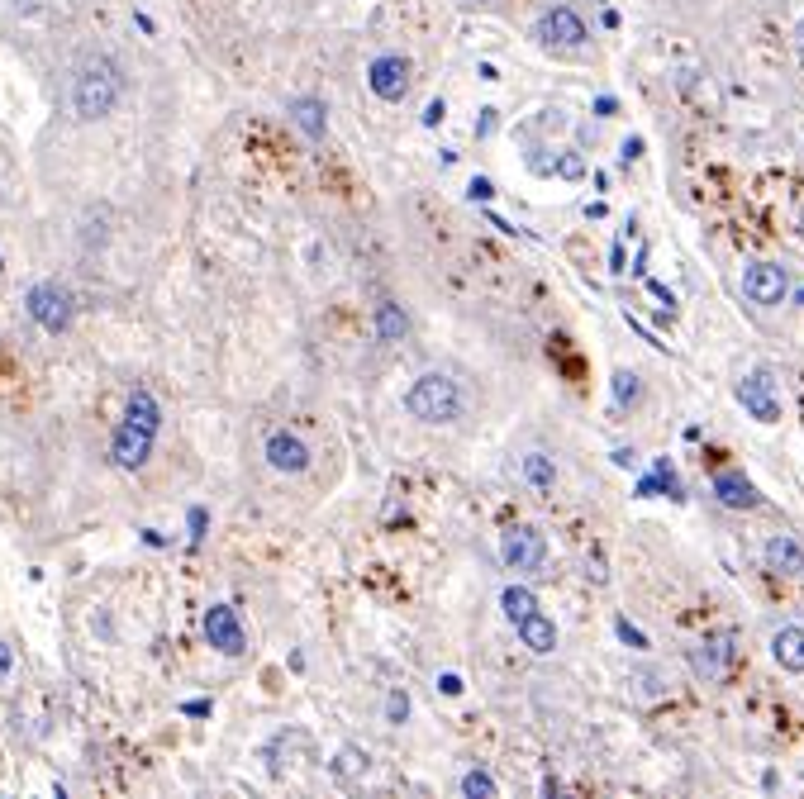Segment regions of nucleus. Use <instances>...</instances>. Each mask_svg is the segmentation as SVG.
I'll list each match as a JSON object with an SVG mask.
<instances>
[{
    "label": "nucleus",
    "instance_id": "nucleus-10",
    "mask_svg": "<svg viewBox=\"0 0 804 799\" xmlns=\"http://www.w3.org/2000/svg\"><path fill=\"white\" fill-rule=\"evenodd\" d=\"M310 462H314V452H310V443H305L300 433L276 429L272 438H267V467H272V471L300 476V471H310Z\"/></svg>",
    "mask_w": 804,
    "mask_h": 799
},
{
    "label": "nucleus",
    "instance_id": "nucleus-6",
    "mask_svg": "<svg viewBox=\"0 0 804 799\" xmlns=\"http://www.w3.org/2000/svg\"><path fill=\"white\" fill-rule=\"evenodd\" d=\"M533 39L543 43V48H562V53H576V48H581L590 34H586V20H581L576 10L557 5V10H548L543 20L533 24Z\"/></svg>",
    "mask_w": 804,
    "mask_h": 799
},
{
    "label": "nucleus",
    "instance_id": "nucleus-13",
    "mask_svg": "<svg viewBox=\"0 0 804 799\" xmlns=\"http://www.w3.org/2000/svg\"><path fill=\"white\" fill-rule=\"evenodd\" d=\"M286 115H291V124L300 129V134L310 138V143H319L324 138V129H329V105L319 96H295L286 100Z\"/></svg>",
    "mask_w": 804,
    "mask_h": 799
},
{
    "label": "nucleus",
    "instance_id": "nucleus-29",
    "mask_svg": "<svg viewBox=\"0 0 804 799\" xmlns=\"http://www.w3.org/2000/svg\"><path fill=\"white\" fill-rule=\"evenodd\" d=\"M562 176H581V162H576V157H562Z\"/></svg>",
    "mask_w": 804,
    "mask_h": 799
},
{
    "label": "nucleus",
    "instance_id": "nucleus-27",
    "mask_svg": "<svg viewBox=\"0 0 804 799\" xmlns=\"http://www.w3.org/2000/svg\"><path fill=\"white\" fill-rule=\"evenodd\" d=\"M438 119H443V100H433L429 110H424V124H438Z\"/></svg>",
    "mask_w": 804,
    "mask_h": 799
},
{
    "label": "nucleus",
    "instance_id": "nucleus-15",
    "mask_svg": "<svg viewBox=\"0 0 804 799\" xmlns=\"http://www.w3.org/2000/svg\"><path fill=\"white\" fill-rule=\"evenodd\" d=\"M762 557H766V566L781 571V576H804V547H800V538H790V533L766 538Z\"/></svg>",
    "mask_w": 804,
    "mask_h": 799
},
{
    "label": "nucleus",
    "instance_id": "nucleus-18",
    "mask_svg": "<svg viewBox=\"0 0 804 799\" xmlns=\"http://www.w3.org/2000/svg\"><path fill=\"white\" fill-rule=\"evenodd\" d=\"M405 329H410V324H405V310H400L395 300H381V305H376V333H381V343H400Z\"/></svg>",
    "mask_w": 804,
    "mask_h": 799
},
{
    "label": "nucleus",
    "instance_id": "nucleus-22",
    "mask_svg": "<svg viewBox=\"0 0 804 799\" xmlns=\"http://www.w3.org/2000/svg\"><path fill=\"white\" fill-rule=\"evenodd\" d=\"M614 395H619V405H633V400H638V376H633V371H619V376H614Z\"/></svg>",
    "mask_w": 804,
    "mask_h": 799
},
{
    "label": "nucleus",
    "instance_id": "nucleus-12",
    "mask_svg": "<svg viewBox=\"0 0 804 799\" xmlns=\"http://www.w3.org/2000/svg\"><path fill=\"white\" fill-rule=\"evenodd\" d=\"M738 405H743L757 424H776V419H781V400H776V390H771V381H766L762 371H752V376L738 381Z\"/></svg>",
    "mask_w": 804,
    "mask_h": 799
},
{
    "label": "nucleus",
    "instance_id": "nucleus-24",
    "mask_svg": "<svg viewBox=\"0 0 804 799\" xmlns=\"http://www.w3.org/2000/svg\"><path fill=\"white\" fill-rule=\"evenodd\" d=\"M614 628H619V638H624V643H633V647H648V638H643V633H638V628H633V624H624V619H619V624H614Z\"/></svg>",
    "mask_w": 804,
    "mask_h": 799
},
{
    "label": "nucleus",
    "instance_id": "nucleus-8",
    "mask_svg": "<svg viewBox=\"0 0 804 799\" xmlns=\"http://www.w3.org/2000/svg\"><path fill=\"white\" fill-rule=\"evenodd\" d=\"M205 638H210V647L224 652V657H243V652H248V633H243V624H238V614L229 605L205 609Z\"/></svg>",
    "mask_w": 804,
    "mask_h": 799
},
{
    "label": "nucleus",
    "instance_id": "nucleus-19",
    "mask_svg": "<svg viewBox=\"0 0 804 799\" xmlns=\"http://www.w3.org/2000/svg\"><path fill=\"white\" fill-rule=\"evenodd\" d=\"M524 476H529L533 490H552V486H557V467H552L548 452H529V457H524Z\"/></svg>",
    "mask_w": 804,
    "mask_h": 799
},
{
    "label": "nucleus",
    "instance_id": "nucleus-30",
    "mask_svg": "<svg viewBox=\"0 0 804 799\" xmlns=\"http://www.w3.org/2000/svg\"><path fill=\"white\" fill-rule=\"evenodd\" d=\"M800 229H804V205H800Z\"/></svg>",
    "mask_w": 804,
    "mask_h": 799
},
{
    "label": "nucleus",
    "instance_id": "nucleus-25",
    "mask_svg": "<svg viewBox=\"0 0 804 799\" xmlns=\"http://www.w3.org/2000/svg\"><path fill=\"white\" fill-rule=\"evenodd\" d=\"M10 671H15V652L10 643H0V681H10Z\"/></svg>",
    "mask_w": 804,
    "mask_h": 799
},
{
    "label": "nucleus",
    "instance_id": "nucleus-21",
    "mask_svg": "<svg viewBox=\"0 0 804 799\" xmlns=\"http://www.w3.org/2000/svg\"><path fill=\"white\" fill-rule=\"evenodd\" d=\"M462 795L467 799H495L500 795V785H495L486 771H467V776H462Z\"/></svg>",
    "mask_w": 804,
    "mask_h": 799
},
{
    "label": "nucleus",
    "instance_id": "nucleus-7",
    "mask_svg": "<svg viewBox=\"0 0 804 799\" xmlns=\"http://www.w3.org/2000/svg\"><path fill=\"white\" fill-rule=\"evenodd\" d=\"M367 86H372L376 100H405V91H410V62L400 58V53H381V58H372V67H367Z\"/></svg>",
    "mask_w": 804,
    "mask_h": 799
},
{
    "label": "nucleus",
    "instance_id": "nucleus-23",
    "mask_svg": "<svg viewBox=\"0 0 804 799\" xmlns=\"http://www.w3.org/2000/svg\"><path fill=\"white\" fill-rule=\"evenodd\" d=\"M405 714H410V700H405V695H391V704H386V719L405 723Z\"/></svg>",
    "mask_w": 804,
    "mask_h": 799
},
{
    "label": "nucleus",
    "instance_id": "nucleus-17",
    "mask_svg": "<svg viewBox=\"0 0 804 799\" xmlns=\"http://www.w3.org/2000/svg\"><path fill=\"white\" fill-rule=\"evenodd\" d=\"M771 657L781 671H804V628L800 624H785L771 633Z\"/></svg>",
    "mask_w": 804,
    "mask_h": 799
},
{
    "label": "nucleus",
    "instance_id": "nucleus-2",
    "mask_svg": "<svg viewBox=\"0 0 804 799\" xmlns=\"http://www.w3.org/2000/svg\"><path fill=\"white\" fill-rule=\"evenodd\" d=\"M157 433H162V405H157V395L148 386H138L134 395H129V405H124V419H119V429H115V443H110L115 467H124V471L143 467V462L153 457Z\"/></svg>",
    "mask_w": 804,
    "mask_h": 799
},
{
    "label": "nucleus",
    "instance_id": "nucleus-26",
    "mask_svg": "<svg viewBox=\"0 0 804 799\" xmlns=\"http://www.w3.org/2000/svg\"><path fill=\"white\" fill-rule=\"evenodd\" d=\"M491 195H495V186L486 181V176H476V181H471V200H491Z\"/></svg>",
    "mask_w": 804,
    "mask_h": 799
},
{
    "label": "nucleus",
    "instance_id": "nucleus-16",
    "mask_svg": "<svg viewBox=\"0 0 804 799\" xmlns=\"http://www.w3.org/2000/svg\"><path fill=\"white\" fill-rule=\"evenodd\" d=\"M514 633H519V643L529 647V652H538V657H548L552 647H557V624H552L543 609H533V614H524L519 624H514Z\"/></svg>",
    "mask_w": 804,
    "mask_h": 799
},
{
    "label": "nucleus",
    "instance_id": "nucleus-9",
    "mask_svg": "<svg viewBox=\"0 0 804 799\" xmlns=\"http://www.w3.org/2000/svg\"><path fill=\"white\" fill-rule=\"evenodd\" d=\"M785 291H790V276L776 262H752L743 272V295L752 305H781Z\"/></svg>",
    "mask_w": 804,
    "mask_h": 799
},
{
    "label": "nucleus",
    "instance_id": "nucleus-14",
    "mask_svg": "<svg viewBox=\"0 0 804 799\" xmlns=\"http://www.w3.org/2000/svg\"><path fill=\"white\" fill-rule=\"evenodd\" d=\"M714 495H719L724 509H762V495H757V486L747 481L743 471H719L714 476Z\"/></svg>",
    "mask_w": 804,
    "mask_h": 799
},
{
    "label": "nucleus",
    "instance_id": "nucleus-5",
    "mask_svg": "<svg viewBox=\"0 0 804 799\" xmlns=\"http://www.w3.org/2000/svg\"><path fill=\"white\" fill-rule=\"evenodd\" d=\"M29 314H34L39 329L62 333L67 324H72L77 305H72V291H67V286H58V281H39V286L29 291Z\"/></svg>",
    "mask_w": 804,
    "mask_h": 799
},
{
    "label": "nucleus",
    "instance_id": "nucleus-20",
    "mask_svg": "<svg viewBox=\"0 0 804 799\" xmlns=\"http://www.w3.org/2000/svg\"><path fill=\"white\" fill-rule=\"evenodd\" d=\"M500 609H505V619H510V624H519L524 614H533V609H538V600H533V590H524V585H505Z\"/></svg>",
    "mask_w": 804,
    "mask_h": 799
},
{
    "label": "nucleus",
    "instance_id": "nucleus-28",
    "mask_svg": "<svg viewBox=\"0 0 804 799\" xmlns=\"http://www.w3.org/2000/svg\"><path fill=\"white\" fill-rule=\"evenodd\" d=\"M438 685H443V695H462V681H457V676H443Z\"/></svg>",
    "mask_w": 804,
    "mask_h": 799
},
{
    "label": "nucleus",
    "instance_id": "nucleus-11",
    "mask_svg": "<svg viewBox=\"0 0 804 799\" xmlns=\"http://www.w3.org/2000/svg\"><path fill=\"white\" fill-rule=\"evenodd\" d=\"M733 633H714V638H705V643L690 647V671L700 676V681H719L728 671V662H733Z\"/></svg>",
    "mask_w": 804,
    "mask_h": 799
},
{
    "label": "nucleus",
    "instance_id": "nucleus-1",
    "mask_svg": "<svg viewBox=\"0 0 804 799\" xmlns=\"http://www.w3.org/2000/svg\"><path fill=\"white\" fill-rule=\"evenodd\" d=\"M119 100H124V67L110 53H86L72 72V115L91 124L115 115Z\"/></svg>",
    "mask_w": 804,
    "mask_h": 799
},
{
    "label": "nucleus",
    "instance_id": "nucleus-4",
    "mask_svg": "<svg viewBox=\"0 0 804 799\" xmlns=\"http://www.w3.org/2000/svg\"><path fill=\"white\" fill-rule=\"evenodd\" d=\"M500 562L510 566V571H519V576H538L543 562H548V538L529 524L505 528V538H500Z\"/></svg>",
    "mask_w": 804,
    "mask_h": 799
},
{
    "label": "nucleus",
    "instance_id": "nucleus-3",
    "mask_svg": "<svg viewBox=\"0 0 804 799\" xmlns=\"http://www.w3.org/2000/svg\"><path fill=\"white\" fill-rule=\"evenodd\" d=\"M405 414L419 424H452V419H462V386L443 371H424L405 390Z\"/></svg>",
    "mask_w": 804,
    "mask_h": 799
}]
</instances>
